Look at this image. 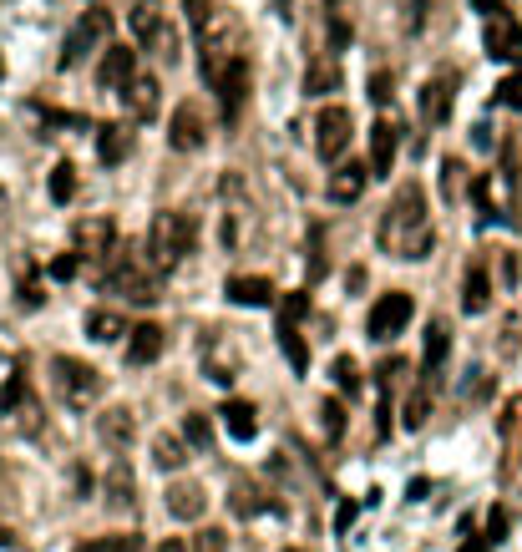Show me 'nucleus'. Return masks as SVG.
Returning a JSON list of instances; mask_svg holds the SVG:
<instances>
[{
	"instance_id": "obj_1",
	"label": "nucleus",
	"mask_w": 522,
	"mask_h": 552,
	"mask_svg": "<svg viewBox=\"0 0 522 552\" xmlns=\"http://www.w3.org/2000/svg\"><path fill=\"white\" fill-rule=\"evenodd\" d=\"M376 239H381V254H391V259H426L431 254L436 233H431V213H426V188L421 183H406L391 198Z\"/></svg>"
},
{
	"instance_id": "obj_2",
	"label": "nucleus",
	"mask_w": 522,
	"mask_h": 552,
	"mask_svg": "<svg viewBox=\"0 0 522 552\" xmlns=\"http://www.w3.org/2000/svg\"><path fill=\"white\" fill-rule=\"evenodd\" d=\"M198 51H203V82H208V87H218L234 66L249 61V56H244V31H239V21L223 16V11H213L208 31L198 36Z\"/></svg>"
},
{
	"instance_id": "obj_3",
	"label": "nucleus",
	"mask_w": 522,
	"mask_h": 552,
	"mask_svg": "<svg viewBox=\"0 0 522 552\" xmlns=\"http://www.w3.org/2000/svg\"><path fill=\"white\" fill-rule=\"evenodd\" d=\"M193 239H198V223H193L188 213L163 208V213L153 218V228H147V259H153V269L163 274V269H173L183 254H193Z\"/></svg>"
},
{
	"instance_id": "obj_4",
	"label": "nucleus",
	"mask_w": 522,
	"mask_h": 552,
	"mask_svg": "<svg viewBox=\"0 0 522 552\" xmlns=\"http://www.w3.org/2000/svg\"><path fill=\"white\" fill-rule=\"evenodd\" d=\"M56 375V396L71 406V411H87V406H97L102 401V370H92L87 360H71V355H56V365H51Z\"/></svg>"
},
{
	"instance_id": "obj_5",
	"label": "nucleus",
	"mask_w": 522,
	"mask_h": 552,
	"mask_svg": "<svg viewBox=\"0 0 522 552\" xmlns=\"http://www.w3.org/2000/svg\"><path fill=\"white\" fill-rule=\"evenodd\" d=\"M112 294H127L132 304H158V269H147L132 249L122 254H112V269H107V279H102Z\"/></svg>"
},
{
	"instance_id": "obj_6",
	"label": "nucleus",
	"mask_w": 522,
	"mask_h": 552,
	"mask_svg": "<svg viewBox=\"0 0 522 552\" xmlns=\"http://www.w3.org/2000/svg\"><path fill=\"white\" fill-rule=\"evenodd\" d=\"M132 21V36L147 46V51H158V56H178V41H173V26H168V11H163V0H137V6L127 11Z\"/></svg>"
},
{
	"instance_id": "obj_7",
	"label": "nucleus",
	"mask_w": 522,
	"mask_h": 552,
	"mask_svg": "<svg viewBox=\"0 0 522 552\" xmlns=\"http://www.w3.org/2000/svg\"><path fill=\"white\" fill-rule=\"evenodd\" d=\"M411 294H401V289H391V294H381L376 304H370V320H365V330H370V340H391V335H401L406 325H411Z\"/></svg>"
},
{
	"instance_id": "obj_8",
	"label": "nucleus",
	"mask_w": 522,
	"mask_h": 552,
	"mask_svg": "<svg viewBox=\"0 0 522 552\" xmlns=\"http://www.w3.org/2000/svg\"><path fill=\"white\" fill-rule=\"evenodd\" d=\"M77 254L82 264H102V259H112L117 254V223L112 218H82L77 223Z\"/></svg>"
},
{
	"instance_id": "obj_9",
	"label": "nucleus",
	"mask_w": 522,
	"mask_h": 552,
	"mask_svg": "<svg viewBox=\"0 0 522 552\" xmlns=\"http://www.w3.org/2000/svg\"><path fill=\"white\" fill-rule=\"evenodd\" d=\"M107 31H112V16H107V11H87L77 26H71V36L61 41V66H66V71H71V66H82V56H87Z\"/></svg>"
},
{
	"instance_id": "obj_10",
	"label": "nucleus",
	"mask_w": 522,
	"mask_h": 552,
	"mask_svg": "<svg viewBox=\"0 0 522 552\" xmlns=\"http://www.w3.org/2000/svg\"><path fill=\"white\" fill-rule=\"evenodd\" d=\"M345 147H350V112L345 107H325L320 122H315V152L325 157V163H335Z\"/></svg>"
},
{
	"instance_id": "obj_11",
	"label": "nucleus",
	"mask_w": 522,
	"mask_h": 552,
	"mask_svg": "<svg viewBox=\"0 0 522 552\" xmlns=\"http://www.w3.org/2000/svg\"><path fill=\"white\" fill-rule=\"evenodd\" d=\"M168 142H173L178 152H198V147L208 142V127H203L198 102H183V107L173 112V122H168Z\"/></svg>"
},
{
	"instance_id": "obj_12",
	"label": "nucleus",
	"mask_w": 522,
	"mask_h": 552,
	"mask_svg": "<svg viewBox=\"0 0 522 552\" xmlns=\"http://www.w3.org/2000/svg\"><path fill=\"white\" fill-rule=\"evenodd\" d=\"M482 46H487L492 61H522V26H517L512 16H492Z\"/></svg>"
},
{
	"instance_id": "obj_13",
	"label": "nucleus",
	"mask_w": 522,
	"mask_h": 552,
	"mask_svg": "<svg viewBox=\"0 0 522 552\" xmlns=\"http://www.w3.org/2000/svg\"><path fill=\"white\" fill-rule=\"evenodd\" d=\"M132 76H137V51L112 46V51L102 56V66H97V87H102V92H122Z\"/></svg>"
},
{
	"instance_id": "obj_14",
	"label": "nucleus",
	"mask_w": 522,
	"mask_h": 552,
	"mask_svg": "<svg viewBox=\"0 0 522 552\" xmlns=\"http://www.w3.org/2000/svg\"><path fill=\"white\" fill-rule=\"evenodd\" d=\"M396 127L391 122H376V127H370V178H391V163H396Z\"/></svg>"
},
{
	"instance_id": "obj_15",
	"label": "nucleus",
	"mask_w": 522,
	"mask_h": 552,
	"mask_svg": "<svg viewBox=\"0 0 522 552\" xmlns=\"http://www.w3.org/2000/svg\"><path fill=\"white\" fill-rule=\"evenodd\" d=\"M132 411L127 406H107L102 416H97V436H102V446H112V451H127L132 446Z\"/></svg>"
},
{
	"instance_id": "obj_16",
	"label": "nucleus",
	"mask_w": 522,
	"mask_h": 552,
	"mask_svg": "<svg viewBox=\"0 0 522 552\" xmlns=\"http://www.w3.org/2000/svg\"><path fill=\"white\" fill-rule=\"evenodd\" d=\"M163 345H168V335L147 320V325H137L132 335H127V365H153L158 355H163Z\"/></svg>"
},
{
	"instance_id": "obj_17",
	"label": "nucleus",
	"mask_w": 522,
	"mask_h": 552,
	"mask_svg": "<svg viewBox=\"0 0 522 552\" xmlns=\"http://www.w3.org/2000/svg\"><path fill=\"white\" fill-rule=\"evenodd\" d=\"M365 183H370V168H365V163H340V168L330 173V203H355V198L365 193Z\"/></svg>"
},
{
	"instance_id": "obj_18",
	"label": "nucleus",
	"mask_w": 522,
	"mask_h": 552,
	"mask_svg": "<svg viewBox=\"0 0 522 552\" xmlns=\"http://www.w3.org/2000/svg\"><path fill=\"white\" fill-rule=\"evenodd\" d=\"M229 299L244 304V309H269L274 304V284L259 279V274H234L229 279Z\"/></svg>"
},
{
	"instance_id": "obj_19",
	"label": "nucleus",
	"mask_w": 522,
	"mask_h": 552,
	"mask_svg": "<svg viewBox=\"0 0 522 552\" xmlns=\"http://www.w3.org/2000/svg\"><path fill=\"white\" fill-rule=\"evenodd\" d=\"M122 97H127L137 122H153L158 117V76H132V82L122 87Z\"/></svg>"
},
{
	"instance_id": "obj_20",
	"label": "nucleus",
	"mask_w": 522,
	"mask_h": 552,
	"mask_svg": "<svg viewBox=\"0 0 522 552\" xmlns=\"http://www.w3.org/2000/svg\"><path fill=\"white\" fill-rule=\"evenodd\" d=\"M203 507H208V497H203V487H198V482H173V487H168V512H173V517L198 522V517H203Z\"/></svg>"
},
{
	"instance_id": "obj_21",
	"label": "nucleus",
	"mask_w": 522,
	"mask_h": 552,
	"mask_svg": "<svg viewBox=\"0 0 522 552\" xmlns=\"http://www.w3.org/2000/svg\"><path fill=\"white\" fill-rule=\"evenodd\" d=\"M127 152H132V132H127V122H107V127H97V157H102L107 168H117Z\"/></svg>"
},
{
	"instance_id": "obj_22",
	"label": "nucleus",
	"mask_w": 522,
	"mask_h": 552,
	"mask_svg": "<svg viewBox=\"0 0 522 552\" xmlns=\"http://www.w3.org/2000/svg\"><path fill=\"white\" fill-rule=\"evenodd\" d=\"M213 92H218V102H223V117L234 122V117H239V107H244V92H249V61H244V66H234V71L213 87Z\"/></svg>"
},
{
	"instance_id": "obj_23",
	"label": "nucleus",
	"mask_w": 522,
	"mask_h": 552,
	"mask_svg": "<svg viewBox=\"0 0 522 552\" xmlns=\"http://www.w3.org/2000/svg\"><path fill=\"white\" fill-rule=\"evenodd\" d=\"M218 416H223V431H229L234 441H254V431H259V411H254L249 401H229Z\"/></svg>"
},
{
	"instance_id": "obj_24",
	"label": "nucleus",
	"mask_w": 522,
	"mask_h": 552,
	"mask_svg": "<svg viewBox=\"0 0 522 552\" xmlns=\"http://www.w3.org/2000/svg\"><path fill=\"white\" fill-rule=\"evenodd\" d=\"M102 492H107V507H112V512L132 507V492H137V482H132V466H127V461H112V471H107Z\"/></svg>"
},
{
	"instance_id": "obj_25",
	"label": "nucleus",
	"mask_w": 522,
	"mask_h": 552,
	"mask_svg": "<svg viewBox=\"0 0 522 552\" xmlns=\"http://www.w3.org/2000/svg\"><path fill=\"white\" fill-rule=\"evenodd\" d=\"M36 401H31V385L26 375H6V385H0V416H31Z\"/></svg>"
},
{
	"instance_id": "obj_26",
	"label": "nucleus",
	"mask_w": 522,
	"mask_h": 552,
	"mask_svg": "<svg viewBox=\"0 0 522 552\" xmlns=\"http://www.w3.org/2000/svg\"><path fill=\"white\" fill-rule=\"evenodd\" d=\"M421 112H426V122H446V117H452V82H446V76H436V82L421 87Z\"/></svg>"
},
{
	"instance_id": "obj_27",
	"label": "nucleus",
	"mask_w": 522,
	"mask_h": 552,
	"mask_svg": "<svg viewBox=\"0 0 522 552\" xmlns=\"http://www.w3.org/2000/svg\"><path fill=\"white\" fill-rule=\"evenodd\" d=\"M431 390H436V380L421 375V385L406 396V406H401V426H406V431H421V426H426V416H431Z\"/></svg>"
},
{
	"instance_id": "obj_28",
	"label": "nucleus",
	"mask_w": 522,
	"mask_h": 552,
	"mask_svg": "<svg viewBox=\"0 0 522 552\" xmlns=\"http://www.w3.org/2000/svg\"><path fill=\"white\" fill-rule=\"evenodd\" d=\"M87 335H92L97 345H112V340H122V335H132V330H127L122 314H112V309H92V314H87Z\"/></svg>"
},
{
	"instance_id": "obj_29",
	"label": "nucleus",
	"mask_w": 522,
	"mask_h": 552,
	"mask_svg": "<svg viewBox=\"0 0 522 552\" xmlns=\"http://www.w3.org/2000/svg\"><path fill=\"white\" fill-rule=\"evenodd\" d=\"M446 345H452V335H446V325H441V320H431V325H426V355H421L426 380H436V370L446 365Z\"/></svg>"
},
{
	"instance_id": "obj_30",
	"label": "nucleus",
	"mask_w": 522,
	"mask_h": 552,
	"mask_svg": "<svg viewBox=\"0 0 522 552\" xmlns=\"http://www.w3.org/2000/svg\"><path fill=\"white\" fill-rule=\"evenodd\" d=\"M492 304V284H487V269L477 264V269H467V284H462V309L467 314H482Z\"/></svg>"
},
{
	"instance_id": "obj_31",
	"label": "nucleus",
	"mask_w": 522,
	"mask_h": 552,
	"mask_svg": "<svg viewBox=\"0 0 522 552\" xmlns=\"http://www.w3.org/2000/svg\"><path fill=\"white\" fill-rule=\"evenodd\" d=\"M153 461H158L163 471H178V466L188 461V441L173 436V431H158V436H153Z\"/></svg>"
},
{
	"instance_id": "obj_32",
	"label": "nucleus",
	"mask_w": 522,
	"mask_h": 552,
	"mask_svg": "<svg viewBox=\"0 0 522 552\" xmlns=\"http://www.w3.org/2000/svg\"><path fill=\"white\" fill-rule=\"evenodd\" d=\"M335 87H340V66H330V61L310 66V76H305V97H330Z\"/></svg>"
},
{
	"instance_id": "obj_33",
	"label": "nucleus",
	"mask_w": 522,
	"mask_h": 552,
	"mask_svg": "<svg viewBox=\"0 0 522 552\" xmlns=\"http://www.w3.org/2000/svg\"><path fill=\"white\" fill-rule=\"evenodd\" d=\"M77 552H142V537H137V532H112V537H92V542H82Z\"/></svg>"
},
{
	"instance_id": "obj_34",
	"label": "nucleus",
	"mask_w": 522,
	"mask_h": 552,
	"mask_svg": "<svg viewBox=\"0 0 522 552\" xmlns=\"http://www.w3.org/2000/svg\"><path fill=\"white\" fill-rule=\"evenodd\" d=\"M279 350L289 355L294 370H310V350H305V340H300V330H294V325H279Z\"/></svg>"
},
{
	"instance_id": "obj_35",
	"label": "nucleus",
	"mask_w": 522,
	"mask_h": 552,
	"mask_svg": "<svg viewBox=\"0 0 522 552\" xmlns=\"http://www.w3.org/2000/svg\"><path fill=\"white\" fill-rule=\"evenodd\" d=\"M229 507H234L239 517H259V512H264L269 502H264V492H259V487L239 482V487H234V497H229Z\"/></svg>"
},
{
	"instance_id": "obj_36",
	"label": "nucleus",
	"mask_w": 522,
	"mask_h": 552,
	"mask_svg": "<svg viewBox=\"0 0 522 552\" xmlns=\"http://www.w3.org/2000/svg\"><path fill=\"white\" fill-rule=\"evenodd\" d=\"M51 198H56V203L77 198V168H71V163H56V168H51Z\"/></svg>"
},
{
	"instance_id": "obj_37",
	"label": "nucleus",
	"mask_w": 522,
	"mask_h": 552,
	"mask_svg": "<svg viewBox=\"0 0 522 552\" xmlns=\"http://www.w3.org/2000/svg\"><path fill=\"white\" fill-rule=\"evenodd\" d=\"M188 547L193 552H229V532H223V527H203V532H193Z\"/></svg>"
},
{
	"instance_id": "obj_38",
	"label": "nucleus",
	"mask_w": 522,
	"mask_h": 552,
	"mask_svg": "<svg viewBox=\"0 0 522 552\" xmlns=\"http://www.w3.org/2000/svg\"><path fill=\"white\" fill-rule=\"evenodd\" d=\"M497 102H502V107H512V112H522V71L502 76V87H497Z\"/></svg>"
},
{
	"instance_id": "obj_39",
	"label": "nucleus",
	"mask_w": 522,
	"mask_h": 552,
	"mask_svg": "<svg viewBox=\"0 0 522 552\" xmlns=\"http://www.w3.org/2000/svg\"><path fill=\"white\" fill-rule=\"evenodd\" d=\"M335 385L345 390V396H355V390H360V370H355V360H350V355H340V360H335Z\"/></svg>"
},
{
	"instance_id": "obj_40",
	"label": "nucleus",
	"mask_w": 522,
	"mask_h": 552,
	"mask_svg": "<svg viewBox=\"0 0 522 552\" xmlns=\"http://www.w3.org/2000/svg\"><path fill=\"white\" fill-rule=\"evenodd\" d=\"M305 314H310V294H289L284 309H279V325H300Z\"/></svg>"
},
{
	"instance_id": "obj_41",
	"label": "nucleus",
	"mask_w": 522,
	"mask_h": 552,
	"mask_svg": "<svg viewBox=\"0 0 522 552\" xmlns=\"http://www.w3.org/2000/svg\"><path fill=\"white\" fill-rule=\"evenodd\" d=\"M320 416H325V436H330V441H340V436H345V406H340V401H325V406H320Z\"/></svg>"
},
{
	"instance_id": "obj_42",
	"label": "nucleus",
	"mask_w": 522,
	"mask_h": 552,
	"mask_svg": "<svg viewBox=\"0 0 522 552\" xmlns=\"http://www.w3.org/2000/svg\"><path fill=\"white\" fill-rule=\"evenodd\" d=\"M183 441L203 451V446H208V416H198V411H193V416L183 421Z\"/></svg>"
},
{
	"instance_id": "obj_43",
	"label": "nucleus",
	"mask_w": 522,
	"mask_h": 552,
	"mask_svg": "<svg viewBox=\"0 0 522 552\" xmlns=\"http://www.w3.org/2000/svg\"><path fill=\"white\" fill-rule=\"evenodd\" d=\"M77 269H82V259H77V254H56V259H51V279H56V284L77 279Z\"/></svg>"
},
{
	"instance_id": "obj_44",
	"label": "nucleus",
	"mask_w": 522,
	"mask_h": 552,
	"mask_svg": "<svg viewBox=\"0 0 522 552\" xmlns=\"http://www.w3.org/2000/svg\"><path fill=\"white\" fill-rule=\"evenodd\" d=\"M325 228H310V279H320L325 274Z\"/></svg>"
},
{
	"instance_id": "obj_45",
	"label": "nucleus",
	"mask_w": 522,
	"mask_h": 552,
	"mask_svg": "<svg viewBox=\"0 0 522 552\" xmlns=\"http://www.w3.org/2000/svg\"><path fill=\"white\" fill-rule=\"evenodd\" d=\"M482 537H487L492 547L507 537V507H492V512H487V532H482Z\"/></svg>"
},
{
	"instance_id": "obj_46",
	"label": "nucleus",
	"mask_w": 522,
	"mask_h": 552,
	"mask_svg": "<svg viewBox=\"0 0 522 552\" xmlns=\"http://www.w3.org/2000/svg\"><path fill=\"white\" fill-rule=\"evenodd\" d=\"M370 97H376V102H391V76H386V71L370 76Z\"/></svg>"
},
{
	"instance_id": "obj_47",
	"label": "nucleus",
	"mask_w": 522,
	"mask_h": 552,
	"mask_svg": "<svg viewBox=\"0 0 522 552\" xmlns=\"http://www.w3.org/2000/svg\"><path fill=\"white\" fill-rule=\"evenodd\" d=\"M41 299H46V294H41V284H36V279H31V284H26V289H21V304H26V309H36V304H41Z\"/></svg>"
},
{
	"instance_id": "obj_48",
	"label": "nucleus",
	"mask_w": 522,
	"mask_h": 552,
	"mask_svg": "<svg viewBox=\"0 0 522 552\" xmlns=\"http://www.w3.org/2000/svg\"><path fill=\"white\" fill-rule=\"evenodd\" d=\"M350 522H355V502H345V507H340V517H335V527H340V532H345V527H350Z\"/></svg>"
},
{
	"instance_id": "obj_49",
	"label": "nucleus",
	"mask_w": 522,
	"mask_h": 552,
	"mask_svg": "<svg viewBox=\"0 0 522 552\" xmlns=\"http://www.w3.org/2000/svg\"><path fill=\"white\" fill-rule=\"evenodd\" d=\"M487 547H492V542H487V537H467V542H462V547H457V552H487Z\"/></svg>"
},
{
	"instance_id": "obj_50",
	"label": "nucleus",
	"mask_w": 522,
	"mask_h": 552,
	"mask_svg": "<svg viewBox=\"0 0 522 552\" xmlns=\"http://www.w3.org/2000/svg\"><path fill=\"white\" fill-rule=\"evenodd\" d=\"M158 552H193V547H188V537H168Z\"/></svg>"
},
{
	"instance_id": "obj_51",
	"label": "nucleus",
	"mask_w": 522,
	"mask_h": 552,
	"mask_svg": "<svg viewBox=\"0 0 522 552\" xmlns=\"http://www.w3.org/2000/svg\"><path fill=\"white\" fill-rule=\"evenodd\" d=\"M477 11H487V16H502V0H472Z\"/></svg>"
},
{
	"instance_id": "obj_52",
	"label": "nucleus",
	"mask_w": 522,
	"mask_h": 552,
	"mask_svg": "<svg viewBox=\"0 0 522 552\" xmlns=\"http://www.w3.org/2000/svg\"><path fill=\"white\" fill-rule=\"evenodd\" d=\"M11 542H16V532H11L6 522H0V547H11Z\"/></svg>"
},
{
	"instance_id": "obj_53",
	"label": "nucleus",
	"mask_w": 522,
	"mask_h": 552,
	"mask_svg": "<svg viewBox=\"0 0 522 552\" xmlns=\"http://www.w3.org/2000/svg\"><path fill=\"white\" fill-rule=\"evenodd\" d=\"M0 203H6V193H0Z\"/></svg>"
},
{
	"instance_id": "obj_54",
	"label": "nucleus",
	"mask_w": 522,
	"mask_h": 552,
	"mask_svg": "<svg viewBox=\"0 0 522 552\" xmlns=\"http://www.w3.org/2000/svg\"><path fill=\"white\" fill-rule=\"evenodd\" d=\"M289 552H294V547H289Z\"/></svg>"
}]
</instances>
